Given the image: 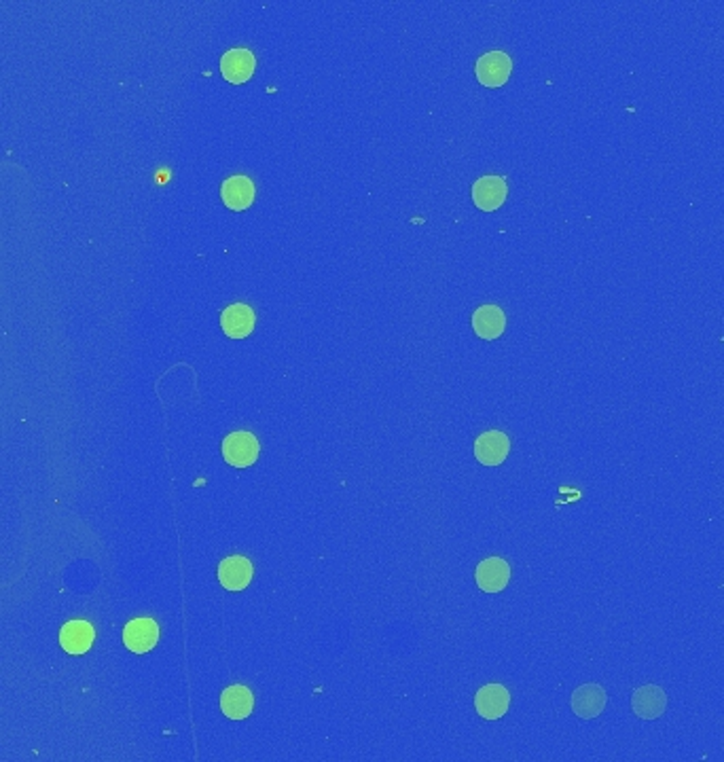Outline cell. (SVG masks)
<instances>
[{
	"mask_svg": "<svg viewBox=\"0 0 724 762\" xmlns=\"http://www.w3.org/2000/svg\"><path fill=\"white\" fill-rule=\"evenodd\" d=\"M509 436L500 432V430H489V432H483L475 441V458L483 467H500L506 456H509Z\"/></svg>",
	"mask_w": 724,
	"mask_h": 762,
	"instance_id": "obj_3",
	"label": "cell"
},
{
	"mask_svg": "<svg viewBox=\"0 0 724 762\" xmlns=\"http://www.w3.org/2000/svg\"><path fill=\"white\" fill-rule=\"evenodd\" d=\"M254 66L256 60L253 51L248 49H229L220 57V73H223V77L233 85L246 83V81L253 77Z\"/></svg>",
	"mask_w": 724,
	"mask_h": 762,
	"instance_id": "obj_9",
	"label": "cell"
},
{
	"mask_svg": "<svg viewBox=\"0 0 724 762\" xmlns=\"http://www.w3.org/2000/svg\"><path fill=\"white\" fill-rule=\"evenodd\" d=\"M93 638L96 631L87 621H70L60 631V644L68 655H85L91 648Z\"/></svg>",
	"mask_w": 724,
	"mask_h": 762,
	"instance_id": "obj_13",
	"label": "cell"
},
{
	"mask_svg": "<svg viewBox=\"0 0 724 762\" xmlns=\"http://www.w3.org/2000/svg\"><path fill=\"white\" fill-rule=\"evenodd\" d=\"M220 327L231 339H244L254 329V312L246 304H233L220 313Z\"/></svg>",
	"mask_w": 724,
	"mask_h": 762,
	"instance_id": "obj_12",
	"label": "cell"
},
{
	"mask_svg": "<svg viewBox=\"0 0 724 762\" xmlns=\"http://www.w3.org/2000/svg\"><path fill=\"white\" fill-rule=\"evenodd\" d=\"M220 195H223L227 208L242 212L246 210L254 200V184L248 176H231L227 178L223 187H220Z\"/></svg>",
	"mask_w": 724,
	"mask_h": 762,
	"instance_id": "obj_16",
	"label": "cell"
},
{
	"mask_svg": "<svg viewBox=\"0 0 724 762\" xmlns=\"http://www.w3.org/2000/svg\"><path fill=\"white\" fill-rule=\"evenodd\" d=\"M509 706H511V695L502 684L483 686L475 697L477 712L486 720L502 718V715L509 712Z\"/></svg>",
	"mask_w": 724,
	"mask_h": 762,
	"instance_id": "obj_4",
	"label": "cell"
},
{
	"mask_svg": "<svg viewBox=\"0 0 724 762\" xmlns=\"http://www.w3.org/2000/svg\"><path fill=\"white\" fill-rule=\"evenodd\" d=\"M259 449L261 447H259V441H256V436L253 432H246V430L231 432L223 441V456L227 459V464H231V467L236 468L253 467L256 458H259Z\"/></svg>",
	"mask_w": 724,
	"mask_h": 762,
	"instance_id": "obj_1",
	"label": "cell"
},
{
	"mask_svg": "<svg viewBox=\"0 0 724 762\" xmlns=\"http://www.w3.org/2000/svg\"><path fill=\"white\" fill-rule=\"evenodd\" d=\"M159 639V625L153 619H134L125 625L124 642L132 653H149Z\"/></svg>",
	"mask_w": 724,
	"mask_h": 762,
	"instance_id": "obj_6",
	"label": "cell"
},
{
	"mask_svg": "<svg viewBox=\"0 0 724 762\" xmlns=\"http://www.w3.org/2000/svg\"><path fill=\"white\" fill-rule=\"evenodd\" d=\"M506 193H509V189H506L504 178L500 176H483L472 184V200H475L478 210L483 212L498 210L506 200Z\"/></svg>",
	"mask_w": 724,
	"mask_h": 762,
	"instance_id": "obj_5",
	"label": "cell"
},
{
	"mask_svg": "<svg viewBox=\"0 0 724 762\" xmlns=\"http://www.w3.org/2000/svg\"><path fill=\"white\" fill-rule=\"evenodd\" d=\"M472 329L481 339L494 341L504 333L506 316L498 305H481L472 313Z\"/></svg>",
	"mask_w": 724,
	"mask_h": 762,
	"instance_id": "obj_14",
	"label": "cell"
},
{
	"mask_svg": "<svg viewBox=\"0 0 724 762\" xmlns=\"http://www.w3.org/2000/svg\"><path fill=\"white\" fill-rule=\"evenodd\" d=\"M477 585L478 589L486 593H500L509 585L511 566L502 557H489L477 566Z\"/></svg>",
	"mask_w": 724,
	"mask_h": 762,
	"instance_id": "obj_8",
	"label": "cell"
},
{
	"mask_svg": "<svg viewBox=\"0 0 724 762\" xmlns=\"http://www.w3.org/2000/svg\"><path fill=\"white\" fill-rule=\"evenodd\" d=\"M513 71L511 57L504 51H489L477 62V79L486 87H502L509 81Z\"/></svg>",
	"mask_w": 724,
	"mask_h": 762,
	"instance_id": "obj_2",
	"label": "cell"
},
{
	"mask_svg": "<svg viewBox=\"0 0 724 762\" xmlns=\"http://www.w3.org/2000/svg\"><path fill=\"white\" fill-rule=\"evenodd\" d=\"M219 580L227 591H244L253 580V563L246 557H227L219 566Z\"/></svg>",
	"mask_w": 724,
	"mask_h": 762,
	"instance_id": "obj_10",
	"label": "cell"
},
{
	"mask_svg": "<svg viewBox=\"0 0 724 762\" xmlns=\"http://www.w3.org/2000/svg\"><path fill=\"white\" fill-rule=\"evenodd\" d=\"M254 697L246 686L236 684L229 686L223 695H220V709L229 720H244L253 714Z\"/></svg>",
	"mask_w": 724,
	"mask_h": 762,
	"instance_id": "obj_15",
	"label": "cell"
},
{
	"mask_svg": "<svg viewBox=\"0 0 724 762\" xmlns=\"http://www.w3.org/2000/svg\"><path fill=\"white\" fill-rule=\"evenodd\" d=\"M606 707V690L599 684H582L578 686L572 695V712L578 718L591 720L604 712Z\"/></svg>",
	"mask_w": 724,
	"mask_h": 762,
	"instance_id": "obj_7",
	"label": "cell"
},
{
	"mask_svg": "<svg viewBox=\"0 0 724 762\" xmlns=\"http://www.w3.org/2000/svg\"><path fill=\"white\" fill-rule=\"evenodd\" d=\"M632 707L642 720H655L668 707V695L655 684L640 686L632 697Z\"/></svg>",
	"mask_w": 724,
	"mask_h": 762,
	"instance_id": "obj_11",
	"label": "cell"
}]
</instances>
